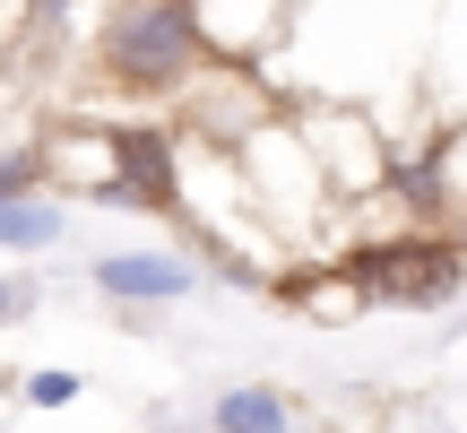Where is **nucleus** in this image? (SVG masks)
Instances as JSON below:
<instances>
[{
  "label": "nucleus",
  "instance_id": "f257e3e1",
  "mask_svg": "<svg viewBox=\"0 0 467 433\" xmlns=\"http://www.w3.org/2000/svg\"><path fill=\"white\" fill-rule=\"evenodd\" d=\"M208 9L200 0H113L96 26V69L121 96H191L208 69Z\"/></svg>",
  "mask_w": 467,
  "mask_h": 433
},
{
  "label": "nucleus",
  "instance_id": "9d476101",
  "mask_svg": "<svg viewBox=\"0 0 467 433\" xmlns=\"http://www.w3.org/2000/svg\"><path fill=\"white\" fill-rule=\"evenodd\" d=\"M78 9L87 0H17V26H26V44H35V35H61Z\"/></svg>",
  "mask_w": 467,
  "mask_h": 433
},
{
  "label": "nucleus",
  "instance_id": "423d86ee",
  "mask_svg": "<svg viewBox=\"0 0 467 433\" xmlns=\"http://www.w3.org/2000/svg\"><path fill=\"white\" fill-rule=\"evenodd\" d=\"M69 234V200H9L0 208V260H35V251H52Z\"/></svg>",
  "mask_w": 467,
  "mask_h": 433
},
{
  "label": "nucleus",
  "instance_id": "f03ea898",
  "mask_svg": "<svg viewBox=\"0 0 467 433\" xmlns=\"http://www.w3.org/2000/svg\"><path fill=\"white\" fill-rule=\"evenodd\" d=\"M347 278H355V295H372V303H451L459 286H467V251L451 243V234H399V243H364L347 260Z\"/></svg>",
  "mask_w": 467,
  "mask_h": 433
},
{
  "label": "nucleus",
  "instance_id": "20e7f679",
  "mask_svg": "<svg viewBox=\"0 0 467 433\" xmlns=\"http://www.w3.org/2000/svg\"><path fill=\"white\" fill-rule=\"evenodd\" d=\"M87 286L104 303H182V295H200V269L182 251H96Z\"/></svg>",
  "mask_w": 467,
  "mask_h": 433
},
{
  "label": "nucleus",
  "instance_id": "6e6552de",
  "mask_svg": "<svg viewBox=\"0 0 467 433\" xmlns=\"http://www.w3.org/2000/svg\"><path fill=\"white\" fill-rule=\"evenodd\" d=\"M78 390H87V382H78L69 364H44V373H26V382H17V399L52 417V407H78Z\"/></svg>",
  "mask_w": 467,
  "mask_h": 433
},
{
  "label": "nucleus",
  "instance_id": "1a4fd4ad",
  "mask_svg": "<svg viewBox=\"0 0 467 433\" xmlns=\"http://www.w3.org/2000/svg\"><path fill=\"white\" fill-rule=\"evenodd\" d=\"M35 303H44L35 269H26V260H9V278H0V330H26V321H35Z\"/></svg>",
  "mask_w": 467,
  "mask_h": 433
},
{
  "label": "nucleus",
  "instance_id": "39448f33",
  "mask_svg": "<svg viewBox=\"0 0 467 433\" xmlns=\"http://www.w3.org/2000/svg\"><path fill=\"white\" fill-rule=\"evenodd\" d=\"M295 390H277V382H234L208 399V433H295Z\"/></svg>",
  "mask_w": 467,
  "mask_h": 433
},
{
  "label": "nucleus",
  "instance_id": "7ed1b4c3",
  "mask_svg": "<svg viewBox=\"0 0 467 433\" xmlns=\"http://www.w3.org/2000/svg\"><path fill=\"white\" fill-rule=\"evenodd\" d=\"M113 165L96 174V200L104 208H139V216H182V156H173V131L165 121H113L104 131Z\"/></svg>",
  "mask_w": 467,
  "mask_h": 433
},
{
  "label": "nucleus",
  "instance_id": "9b49d317",
  "mask_svg": "<svg viewBox=\"0 0 467 433\" xmlns=\"http://www.w3.org/2000/svg\"><path fill=\"white\" fill-rule=\"evenodd\" d=\"M459 251H467V226H459Z\"/></svg>",
  "mask_w": 467,
  "mask_h": 433
},
{
  "label": "nucleus",
  "instance_id": "0eeeda50",
  "mask_svg": "<svg viewBox=\"0 0 467 433\" xmlns=\"http://www.w3.org/2000/svg\"><path fill=\"white\" fill-rule=\"evenodd\" d=\"M9 200H44V148L35 139H9V156H0V208Z\"/></svg>",
  "mask_w": 467,
  "mask_h": 433
}]
</instances>
